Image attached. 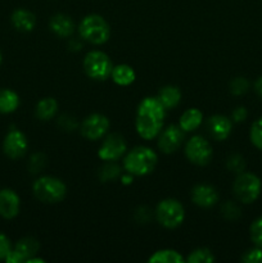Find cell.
Segmentation results:
<instances>
[{
	"label": "cell",
	"instance_id": "3957f363",
	"mask_svg": "<svg viewBox=\"0 0 262 263\" xmlns=\"http://www.w3.org/2000/svg\"><path fill=\"white\" fill-rule=\"evenodd\" d=\"M79 33L82 40L94 45H102L109 40L110 26L102 15L89 14L80 22Z\"/></svg>",
	"mask_w": 262,
	"mask_h": 263
},
{
	"label": "cell",
	"instance_id": "4fadbf2b",
	"mask_svg": "<svg viewBox=\"0 0 262 263\" xmlns=\"http://www.w3.org/2000/svg\"><path fill=\"white\" fill-rule=\"evenodd\" d=\"M207 130L215 140L222 141L230 136L233 130V121L222 115H215L208 118Z\"/></svg>",
	"mask_w": 262,
	"mask_h": 263
},
{
	"label": "cell",
	"instance_id": "4dcf8cb0",
	"mask_svg": "<svg viewBox=\"0 0 262 263\" xmlns=\"http://www.w3.org/2000/svg\"><path fill=\"white\" fill-rule=\"evenodd\" d=\"M45 164L46 157L44 156L43 153H36L30 158V162H28V170H30L32 174H39V172L43 171Z\"/></svg>",
	"mask_w": 262,
	"mask_h": 263
},
{
	"label": "cell",
	"instance_id": "8d00e7d4",
	"mask_svg": "<svg viewBox=\"0 0 262 263\" xmlns=\"http://www.w3.org/2000/svg\"><path fill=\"white\" fill-rule=\"evenodd\" d=\"M136 216H140V217H136V221L140 223H146L149 220H151V213H149V210L145 207L139 208L138 212H136Z\"/></svg>",
	"mask_w": 262,
	"mask_h": 263
},
{
	"label": "cell",
	"instance_id": "6da1fadb",
	"mask_svg": "<svg viewBox=\"0 0 262 263\" xmlns=\"http://www.w3.org/2000/svg\"><path fill=\"white\" fill-rule=\"evenodd\" d=\"M166 108L158 98H144L138 107L135 127L139 136L144 140L156 139L161 134L166 117Z\"/></svg>",
	"mask_w": 262,
	"mask_h": 263
},
{
	"label": "cell",
	"instance_id": "44dd1931",
	"mask_svg": "<svg viewBox=\"0 0 262 263\" xmlns=\"http://www.w3.org/2000/svg\"><path fill=\"white\" fill-rule=\"evenodd\" d=\"M39 248H40V244L36 240L35 238H31V236H26V238L20 239V240L15 243L14 251L22 257L23 262L27 261L30 257L35 256L39 252Z\"/></svg>",
	"mask_w": 262,
	"mask_h": 263
},
{
	"label": "cell",
	"instance_id": "ba28073f",
	"mask_svg": "<svg viewBox=\"0 0 262 263\" xmlns=\"http://www.w3.org/2000/svg\"><path fill=\"white\" fill-rule=\"evenodd\" d=\"M185 156L193 164L205 166L212 159V145L203 136L195 135L188 140L186 145H185Z\"/></svg>",
	"mask_w": 262,
	"mask_h": 263
},
{
	"label": "cell",
	"instance_id": "7c38bea8",
	"mask_svg": "<svg viewBox=\"0 0 262 263\" xmlns=\"http://www.w3.org/2000/svg\"><path fill=\"white\" fill-rule=\"evenodd\" d=\"M27 148V138L22 131L17 130V128L10 130L3 141V151H4L5 156L12 159H18L25 156Z\"/></svg>",
	"mask_w": 262,
	"mask_h": 263
},
{
	"label": "cell",
	"instance_id": "52a82bcc",
	"mask_svg": "<svg viewBox=\"0 0 262 263\" xmlns=\"http://www.w3.org/2000/svg\"><path fill=\"white\" fill-rule=\"evenodd\" d=\"M84 71L90 79L95 81H104L109 79L112 73L113 64L109 57L100 50H92L85 55L84 58Z\"/></svg>",
	"mask_w": 262,
	"mask_h": 263
},
{
	"label": "cell",
	"instance_id": "9a60e30c",
	"mask_svg": "<svg viewBox=\"0 0 262 263\" xmlns=\"http://www.w3.org/2000/svg\"><path fill=\"white\" fill-rule=\"evenodd\" d=\"M217 190L213 186L207 184H200L193 187L192 190V200L195 205L202 208L213 207L218 202Z\"/></svg>",
	"mask_w": 262,
	"mask_h": 263
},
{
	"label": "cell",
	"instance_id": "484cf974",
	"mask_svg": "<svg viewBox=\"0 0 262 263\" xmlns=\"http://www.w3.org/2000/svg\"><path fill=\"white\" fill-rule=\"evenodd\" d=\"M120 175H121V168L117 166V164L113 163V162H108L107 164H104V166L99 170V179L100 181L103 182L113 181V180L117 179Z\"/></svg>",
	"mask_w": 262,
	"mask_h": 263
},
{
	"label": "cell",
	"instance_id": "836d02e7",
	"mask_svg": "<svg viewBox=\"0 0 262 263\" xmlns=\"http://www.w3.org/2000/svg\"><path fill=\"white\" fill-rule=\"evenodd\" d=\"M243 262L246 263H261L262 262V248L256 247L243 254Z\"/></svg>",
	"mask_w": 262,
	"mask_h": 263
},
{
	"label": "cell",
	"instance_id": "ab89813d",
	"mask_svg": "<svg viewBox=\"0 0 262 263\" xmlns=\"http://www.w3.org/2000/svg\"><path fill=\"white\" fill-rule=\"evenodd\" d=\"M122 180L125 184H130V182H133V175L128 174L127 176H122Z\"/></svg>",
	"mask_w": 262,
	"mask_h": 263
},
{
	"label": "cell",
	"instance_id": "f1b7e54d",
	"mask_svg": "<svg viewBox=\"0 0 262 263\" xmlns=\"http://www.w3.org/2000/svg\"><path fill=\"white\" fill-rule=\"evenodd\" d=\"M249 138H251L252 144L262 151V117H259L258 120L253 122L251 133H249Z\"/></svg>",
	"mask_w": 262,
	"mask_h": 263
},
{
	"label": "cell",
	"instance_id": "d6986e66",
	"mask_svg": "<svg viewBox=\"0 0 262 263\" xmlns=\"http://www.w3.org/2000/svg\"><path fill=\"white\" fill-rule=\"evenodd\" d=\"M110 79L113 80L115 84L120 85V86H128L135 81L136 73L133 67L128 66V64H118V66L113 67Z\"/></svg>",
	"mask_w": 262,
	"mask_h": 263
},
{
	"label": "cell",
	"instance_id": "e575fe53",
	"mask_svg": "<svg viewBox=\"0 0 262 263\" xmlns=\"http://www.w3.org/2000/svg\"><path fill=\"white\" fill-rule=\"evenodd\" d=\"M10 249H12V244H10V240L8 239V236L0 233V261L5 259V257L8 256Z\"/></svg>",
	"mask_w": 262,
	"mask_h": 263
},
{
	"label": "cell",
	"instance_id": "83f0119b",
	"mask_svg": "<svg viewBox=\"0 0 262 263\" xmlns=\"http://www.w3.org/2000/svg\"><path fill=\"white\" fill-rule=\"evenodd\" d=\"M229 89L233 95H243L248 91L249 82L246 77H235V79L231 80Z\"/></svg>",
	"mask_w": 262,
	"mask_h": 263
},
{
	"label": "cell",
	"instance_id": "cb8c5ba5",
	"mask_svg": "<svg viewBox=\"0 0 262 263\" xmlns=\"http://www.w3.org/2000/svg\"><path fill=\"white\" fill-rule=\"evenodd\" d=\"M184 261L181 254L175 249H162V251H157L148 262L151 263H180Z\"/></svg>",
	"mask_w": 262,
	"mask_h": 263
},
{
	"label": "cell",
	"instance_id": "4316f807",
	"mask_svg": "<svg viewBox=\"0 0 262 263\" xmlns=\"http://www.w3.org/2000/svg\"><path fill=\"white\" fill-rule=\"evenodd\" d=\"M226 167L233 174H241L246 170V159L240 154H231L226 161Z\"/></svg>",
	"mask_w": 262,
	"mask_h": 263
},
{
	"label": "cell",
	"instance_id": "2e32d148",
	"mask_svg": "<svg viewBox=\"0 0 262 263\" xmlns=\"http://www.w3.org/2000/svg\"><path fill=\"white\" fill-rule=\"evenodd\" d=\"M49 27L59 37H69L74 31V23L69 15L58 13V14L51 17Z\"/></svg>",
	"mask_w": 262,
	"mask_h": 263
},
{
	"label": "cell",
	"instance_id": "30bf717a",
	"mask_svg": "<svg viewBox=\"0 0 262 263\" xmlns=\"http://www.w3.org/2000/svg\"><path fill=\"white\" fill-rule=\"evenodd\" d=\"M108 130H109V120L100 113H92L87 116L80 125L81 135L91 141L102 139L108 133Z\"/></svg>",
	"mask_w": 262,
	"mask_h": 263
},
{
	"label": "cell",
	"instance_id": "5b68a950",
	"mask_svg": "<svg viewBox=\"0 0 262 263\" xmlns=\"http://www.w3.org/2000/svg\"><path fill=\"white\" fill-rule=\"evenodd\" d=\"M156 220L161 226L166 229H176L184 222L185 210L181 203L176 199H163L156 208Z\"/></svg>",
	"mask_w": 262,
	"mask_h": 263
},
{
	"label": "cell",
	"instance_id": "1f68e13d",
	"mask_svg": "<svg viewBox=\"0 0 262 263\" xmlns=\"http://www.w3.org/2000/svg\"><path fill=\"white\" fill-rule=\"evenodd\" d=\"M249 234H251V239L256 244V247L262 248V217H258L256 221H253Z\"/></svg>",
	"mask_w": 262,
	"mask_h": 263
},
{
	"label": "cell",
	"instance_id": "5bb4252c",
	"mask_svg": "<svg viewBox=\"0 0 262 263\" xmlns=\"http://www.w3.org/2000/svg\"><path fill=\"white\" fill-rule=\"evenodd\" d=\"M21 199L12 189L0 190V217L12 220L20 213Z\"/></svg>",
	"mask_w": 262,
	"mask_h": 263
},
{
	"label": "cell",
	"instance_id": "e0dca14e",
	"mask_svg": "<svg viewBox=\"0 0 262 263\" xmlns=\"http://www.w3.org/2000/svg\"><path fill=\"white\" fill-rule=\"evenodd\" d=\"M10 21L13 27L21 32H30L36 26V15L27 9H15Z\"/></svg>",
	"mask_w": 262,
	"mask_h": 263
},
{
	"label": "cell",
	"instance_id": "d4e9b609",
	"mask_svg": "<svg viewBox=\"0 0 262 263\" xmlns=\"http://www.w3.org/2000/svg\"><path fill=\"white\" fill-rule=\"evenodd\" d=\"M213 261H215V256L208 248L195 249L186 258L188 263H211Z\"/></svg>",
	"mask_w": 262,
	"mask_h": 263
},
{
	"label": "cell",
	"instance_id": "7402d4cb",
	"mask_svg": "<svg viewBox=\"0 0 262 263\" xmlns=\"http://www.w3.org/2000/svg\"><path fill=\"white\" fill-rule=\"evenodd\" d=\"M20 105V97L10 89H0V113L9 115Z\"/></svg>",
	"mask_w": 262,
	"mask_h": 263
},
{
	"label": "cell",
	"instance_id": "ac0fdd59",
	"mask_svg": "<svg viewBox=\"0 0 262 263\" xmlns=\"http://www.w3.org/2000/svg\"><path fill=\"white\" fill-rule=\"evenodd\" d=\"M203 122V113L197 108H189L181 115L179 121V126L185 133L195 131Z\"/></svg>",
	"mask_w": 262,
	"mask_h": 263
},
{
	"label": "cell",
	"instance_id": "8fae6325",
	"mask_svg": "<svg viewBox=\"0 0 262 263\" xmlns=\"http://www.w3.org/2000/svg\"><path fill=\"white\" fill-rule=\"evenodd\" d=\"M185 139V131L179 125H171L158 135V148L162 153H175L182 145Z\"/></svg>",
	"mask_w": 262,
	"mask_h": 263
},
{
	"label": "cell",
	"instance_id": "74e56055",
	"mask_svg": "<svg viewBox=\"0 0 262 263\" xmlns=\"http://www.w3.org/2000/svg\"><path fill=\"white\" fill-rule=\"evenodd\" d=\"M254 90H256L257 95H258L259 98H262V76L257 79L256 84H254Z\"/></svg>",
	"mask_w": 262,
	"mask_h": 263
},
{
	"label": "cell",
	"instance_id": "7a4b0ae2",
	"mask_svg": "<svg viewBox=\"0 0 262 263\" xmlns=\"http://www.w3.org/2000/svg\"><path fill=\"white\" fill-rule=\"evenodd\" d=\"M158 156L148 146H135L126 154L123 159V168L133 176H145L156 168Z\"/></svg>",
	"mask_w": 262,
	"mask_h": 263
},
{
	"label": "cell",
	"instance_id": "603a6c76",
	"mask_svg": "<svg viewBox=\"0 0 262 263\" xmlns=\"http://www.w3.org/2000/svg\"><path fill=\"white\" fill-rule=\"evenodd\" d=\"M58 112V102L54 98H44L36 104V116L41 121H49Z\"/></svg>",
	"mask_w": 262,
	"mask_h": 263
},
{
	"label": "cell",
	"instance_id": "277c9868",
	"mask_svg": "<svg viewBox=\"0 0 262 263\" xmlns=\"http://www.w3.org/2000/svg\"><path fill=\"white\" fill-rule=\"evenodd\" d=\"M32 192L36 199L46 204L62 202L67 194V187L61 179L54 176H41L33 182Z\"/></svg>",
	"mask_w": 262,
	"mask_h": 263
},
{
	"label": "cell",
	"instance_id": "f546056e",
	"mask_svg": "<svg viewBox=\"0 0 262 263\" xmlns=\"http://www.w3.org/2000/svg\"><path fill=\"white\" fill-rule=\"evenodd\" d=\"M221 212H222V216L226 220L235 221L240 217V208L231 200H228V202L221 205Z\"/></svg>",
	"mask_w": 262,
	"mask_h": 263
},
{
	"label": "cell",
	"instance_id": "d6a6232c",
	"mask_svg": "<svg viewBox=\"0 0 262 263\" xmlns=\"http://www.w3.org/2000/svg\"><path fill=\"white\" fill-rule=\"evenodd\" d=\"M58 125L63 128L64 131H73L79 127V122L73 116L69 115H62L58 118Z\"/></svg>",
	"mask_w": 262,
	"mask_h": 263
},
{
	"label": "cell",
	"instance_id": "ffe728a7",
	"mask_svg": "<svg viewBox=\"0 0 262 263\" xmlns=\"http://www.w3.org/2000/svg\"><path fill=\"white\" fill-rule=\"evenodd\" d=\"M157 98L166 109H172V108L179 105L180 100H181V91L177 86L169 85V86H164L159 90Z\"/></svg>",
	"mask_w": 262,
	"mask_h": 263
},
{
	"label": "cell",
	"instance_id": "8992f818",
	"mask_svg": "<svg viewBox=\"0 0 262 263\" xmlns=\"http://www.w3.org/2000/svg\"><path fill=\"white\" fill-rule=\"evenodd\" d=\"M261 180L251 172H241L236 176L233 185V192L236 199L244 204H251L261 194Z\"/></svg>",
	"mask_w": 262,
	"mask_h": 263
},
{
	"label": "cell",
	"instance_id": "9c48e42d",
	"mask_svg": "<svg viewBox=\"0 0 262 263\" xmlns=\"http://www.w3.org/2000/svg\"><path fill=\"white\" fill-rule=\"evenodd\" d=\"M126 151H127V144H126L125 138L121 134L113 133L103 140L98 151V156L102 161L115 162L120 159L126 153Z\"/></svg>",
	"mask_w": 262,
	"mask_h": 263
},
{
	"label": "cell",
	"instance_id": "d590c367",
	"mask_svg": "<svg viewBox=\"0 0 262 263\" xmlns=\"http://www.w3.org/2000/svg\"><path fill=\"white\" fill-rule=\"evenodd\" d=\"M248 117V110L246 107H238L233 110V115H231V121L235 123L244 122Z\"/></svg>",
	"mask_w": 262,
	"mask_h": 263
},
{
	"label": "cell",
	"instance_id": "f35d334b",
	"mask_svg": "<svg viewBox=\"0 0 262 263\" xmlns=\"http://www.w3.org/2000/svg\"><path fill=\"white\" fill-rule=\"evenodd\" d=\"M44 262L45 261H44L43 258H38V257H35V256L30 257V258L26 261V263H44Z\"/></svg>",
	"mask_w": 262,
	"mask_h": 263
},
{
	"label": "cell",
	"instance_id": "60d3db41",
	"mask_svg": "<svg viewBox=\"0 0 262 263\" xmlns=\"http://www.w3.org/2000/svg\"><path fill=\"white\" fill-rule=\"evenodd\" d=\"M2 61H3V55H2V51H0V64H2Z\"/></svg>",
	"mask_w": 262,
	"mask_h": 263
}]
</instances>
